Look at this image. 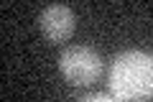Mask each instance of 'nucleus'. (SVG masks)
<instances>
[{
	"label": "nucleus",
	"instance_id": "1",
	"mask_svg": "<svg viewBox=\"0 0 153 102\" xmlns=\"http://www.w3.org/2000/svg\"><path fill=\"white\" fill-rule=\"evenodd\" d=\"M110 92L123 102H148L153 97V54L125 48L110 66Z\"/></svg>",
	"mask_w": 153,
	"mask_h": 102
},
{
	"label": "nucleus",
	"instance_id": "2",
	"mask_svg": "<svg viewBox=\"0 0 153 102\" xmlns=\"http://www.w3.org/2000/svg\"><path fill=\"white\" fill-rule=\"evenodd\" d=\"M59 69L74 87H87L102 74V56L89 46H66L59 54Z\"/></svg>",
	"mask_w": 153,
	"mask_h": 102
},
{
	"label": "nucleus",
	"instance_id": "3",
	"mask_svg": "<svg viewBox=\"0 0 153 102\" xmlns=\"http://www.w3.org/2000/svg\"><path fill=\"white\" fill-rule=\"evenodd\" d=\"M38 26L51 43H64L76 31V16L69 5H49L38 16Z\"/></svg>",
	"mask_w": 153,
	"mask_h": 102
},
{
	"label": "nucleus",
	"instance_id": "4",
	"mask_svg": "<svg viewBox=\"0 0 153 102\" xmlns=\"http://www.w3.org/2000/svg\"><path fill=\"white\" fill-rule=\"evenodd\" d=\"M79 102H123V100H117V97L112 95V92H94V95H87V97H82Z\"/></svg>",
	"mask_w": 153,
	"mask_h": 102
}]
</instances>
